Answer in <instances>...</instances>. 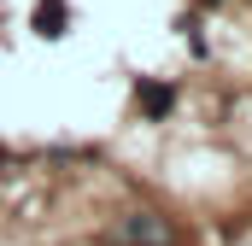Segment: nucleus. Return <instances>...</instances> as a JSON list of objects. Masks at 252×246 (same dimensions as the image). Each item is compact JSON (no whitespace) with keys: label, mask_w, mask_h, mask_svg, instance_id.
I'll return each instance as SVG.
<instances>
[{"label":"nucleus","mask_w":252,"mask_h":246,"mask_svg":"<svg viewBox=\"0 0 252 246\" xmlns=\"http://www.w3.org/2000/svg\"><path fill=\"white\" fill-rule=\"evenodd\" d=\"M124 235H129V241H164V229H158V223H153V217H147V211H141V217H135V223H129Z\"/></svg>","instance_id":"nucleus-3"},{"label":"nucleus","mask_w":252,"mask_h":246,"mask_svg":"<svg viewBox=\"0 0 252 246\" xmlns=\"http://www.w3.org/2000/svg\"><path fill=\"white\" fill-rule=\"evenodd\" d=\"M141 106H147L153 118H164V112H170V88H153V82H141Z\"/></svg>","instance_id":"nucleus-2"},{"label":"nucleus","mask_w":252,"mask_h":246,"mask_svg":"<svg viewBox=\"0 0 252 246\" xmlns=\"http://www.w3.org/2000/svg\"><path fill=\"white\" fill-rule=\"evenodd\" d=\"M35 30H41V35H64V0H41Z\"/></svg>","instance_id":"nucleus-1"}]
</instances>
